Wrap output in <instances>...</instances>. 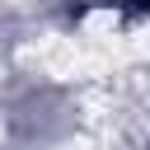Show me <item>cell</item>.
<instances>
[{
	"mask_svg": "<svg viewBox=\"0 0 150 150\" xmlns=\"http://www.w3.org/2000/svg\"><path fill=\"white\" fill-rule=\"evenodd\" d=\"M131 9L136 14H150V0H131Z\"/></svg>",
	"mask_w": 150,
	"mask_h": 150,
	"instance_id": "1",
	"label": "cell"
}]
</instances>
